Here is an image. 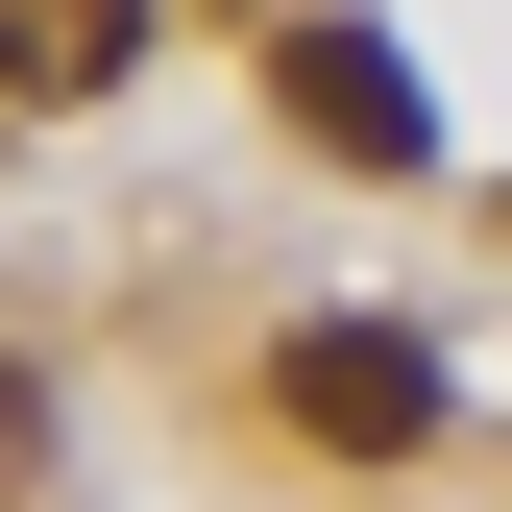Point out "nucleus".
<instances>
[{"label":"nucleus","mask_w":512,"mask_h":512,"mask_svg":"<svg viewBox=\"0 0 512 512\" xmlns=\"http://www.w3.org/2000/svg\"><path fill=\"white\" fill-rule=\"evenodd\" d=\"M269 98H293V147H342V171H439V98H415V49H391V25H293V49H269Z\"/></svg>","instance_id":"2"},{"label":"nucleus","mask_w":512,"mask_h":512,"mask_svg":"<svg viewBox=\"0 0 512 512\" xmlns=\"http://www.w3.org/2000/svg\"><path fill=\"white\" fill-rule=\"evenodd\" d=\"M25 464H49V391H25V366H0V488H25Z\"/></svg>","instance_id":"4"},{"label":"nucleus","mask_w":512,"mask_h":512,"mask_svg":"<svg viewBox=\"0 0 512 512\" xmlns=\"http://www.w3.org/2000/svg\"><path fill=\"white\" fill-rule=\"evenodd\" d=\"M147 74V0H0V98H122Z\"/></svg>","instance_id":"3"},{"label":"nucleus","mask_w":512,"mask_h":512,"mask_svg":"<svg viewBox=\"0 0 512 512\" xmlns=\"http://www.w3.org/2000/svg\"><path fill=\"white\" fill-rule=\"evenodd\" d=\"M269 391H293V439H342V464H415V439H439V342H415V317H293Z\"/></svg>","instance_id":"1"}]
</instances>
